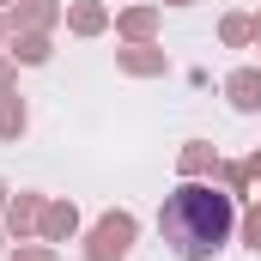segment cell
Masks as SVG:
<instances>
[{
    "mask_svg": "<svg viewBox=\"0 0 261 261\" xmlns=\"http://www.w3.org/2000/svg\"><path fill=\"white\" fill-rule=\"evenodd\" d=\"M73 225H79V213H73V206H49V213H43V231H49V237H67Z\"/></svg>",
    "mask_w": 261,
    "mask_h": 261,
    "instance_id": "4",
    "label": "cell"
},
{
    "mask_svg": "<svg viewBox=\"0 0 261 261\" xmlns=\"http://www.w3.org/2000/svg\"><path fill=\"white\" fill-rule=\"evenodd\" d=\"M0 79H6V67H0Z\"/></svg>",
    "mask_w": 261,
    "mask_h": 261,
    "instance_id": "13",
    "label": "cell"
},
{
    "mask_svg": "<svg viewBox=\"0 0 261 261\" xmlns=\"http://www.w3.org/2000/svg\"><path fill=\"white\" fill-rule=\"evenodd\" d=\"M73 31H85V37H91V31H103V6L79 0V6H73Z\"/></svg>",
    "mask_w": 261,
    "mask_h": 261,
    "instance_id": "5",
    "label": "cell"
},
{
    "mask_svg": "<svg viewBox=\"0 0 261 261\" xmlns=\"http://www.w3.org/2000/svg\"><path fill=\"white\" fill-rule=\"evenodd\" d=\"M225 91H231V103H237V110H261V73H255V67L231 73V85H225Z\"/></svg>",
    "mask_w": 261,
    "mask_h": 261,
    "instance_id": "3",
    "label": "cell"
},
{
    "mask_svg": "<svg viewBox=\"0 0 261 261\" xmlns=\"http://www.w3.org/2000/svg\"><path fill=\"white\" fill-rule=\"evenodd\" d=\"M231 225H237L231 195H219V189H200V182H182L176 195L164 200V213H158V231H164V243H170L182 261H213V249L231 237Z\"/></svg>",
    "mask_w": 261,
    "mask_h": 261,
    "instance_id": "1",
    "label": "cell"
},
{
    "mask_svg": "<svg viewBox=\"0 0 261 261\" xmlns=\"http://www.w3.org/2000/svg\"><path fill=\"white\" fill-rule=\"evenodd\" d=\"M206 164H213V152H206V146H189V152H182V170H189V176H195V170H206Z\"/></svg>",
    "mask_w": 261,
    "mask_h": 261,
    "instance_id": "9",
    "label": "cell"
},
{
    "mask_svg": "<svg viewBox=\"0 0 261 261\" xmlns=\"http://www.w3.org/2000/svg\"><path fill=\"white\" fill-rule=\"evenodd\" d=\"M243 237H249V249H261V213H249V225H243Z\"/></svg>",
    "mask_w": 261,
    "mask_h": 261,
    "instance_id": "11",
    "label": "cell"
},
{
    "mask_svg": "<svg viewBox=\"0 0 261 261\" xmlns=\"http://www.w3.org/2000/svg\"><path fill=\"white\" fill-rule=\"evenodd\" d=\"M24 18H37V24H49V18H55V6H49V0H31V6H24Z\"/></svg>",
    "mask_w": 261,
    "mask_h": 261,
    "instance_id": "10",
    "label": "cell"
},
{
    "mask_svg": "<svg viewBox=\"0 0 261 261\" xmlns=\"http://www.w3.org/2000/svg\"><path fill=\"white\" fill-rule=\"evenodd\" d=\"M0 200H6V189H0Z\"/></svg>",
    "mask_w": 261,
    "mask_h": 261,
    "instance_id": "15",
    "label": "cell"
},
{
    "mask_svg": "<svg viewBox=\"0 0 261 261\" xmlns=\"http://www.w3.org/2000/svg\"><path fill=\"white\" fill-rule=\"evenodd\" d=\"M122 67H128V73H158L164 55H140V49H134V55H122Z\"/></svg>",
    "mask_w": 261,
    "mask_h": 261,
    "instance_id": "7",
    "label": "cell"
},
{
    "mask_svg": "<svg viewBox=\"0 0 261 261\" xmlns=\"http://www.w3.org/2000/svg\"><path fill=\"white\" fill-rule=\"evenodd\" d=\"M12 261H55V255H49V249H18Z\"/></svg>",
    "mask_w": 261,
    "mask_h": 261,
    "instance_id": "12",
    "label": "cell"
},
{
    "mask_svg": "<svg viewBox=\"0 0 261 261\" xmlns=\"http://www.w3.org/2000/svg\"><path fill=\"white\" fill-rule=\"evenodd\" d=\"M12 55H24V61H49V43H43V37H18Z\"/></svg>",
    "mask_w": 261,
    "mask_h": 261,
    "instance_id": "8",
    "label": "cell"
},
{
    "mask_svg": "<svg viewBox=\"0 0 261 261\" xmlns=\"http://www.w3.org/2000/svg\"><path fill=\"white\" fill-rule=\"evenodd\" d=\"M128 249H134V213H103V219H97V231H91L85 261H122Z\"/></svg>",
    "mask_w": 261,
    "mask_h": 261,
    "instance_id": "2",
    "label": "cell"
},
{
    "mask_svg": "<svg viewBox=\"0 0 261 261\" xmlns=\"http://www.w3.org/2000/svg\"><path fill=\"white\" fill-rule=\"evenodd\" d=\"M0 31H6V18H0Z\"/></svg>",
    "mask_w": 261,
    "mask_h": 261,
    "instance_id": "14",
    "label": "cell"
},
{
    "mask_svg": "<svg viewBox=\"0 0 261 261\" xmlns=\"http://www.w3.org/2000/svg\"><path fill=\"white\" fill-rule=\"evenodd\" d=\"M18 128H24V103H18V97H6V103H0V134L12 140Z\"/></svg>",
    "mask_w": 261,
    "mask_h": 261,
    "instance_id": "6",
    "label": "cell"
}]
</instances>
